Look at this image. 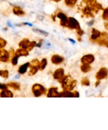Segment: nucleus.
I'll list each match as a JSON object with an SVG mask.
<instances>
[{"label": "nucleus", "mask_w": 108, "mask_h": 130, "mask_svg": "<svg viewBox=\"0 0 108 130\" xmlns=\"http://www.w3.org/2000/svg\"><path fill=\"white\" fill-rule=\"evenodd\" d=\"M62 88L63 90H68V91H72L77 86V81L72 78L71 76L69 75H64L62 78L59 80Z\"/></svg>", "instance_id": "f257e3e1"}, {"label": "nucleus", "mask_w": 108, "mask_h": 130, "mask_svg": "<svg viewBox=\"0 0 108 130\" xmlns=\"http://www.w3.org/2000/svg\"><path fill=\"white\" fill-rule=\"evenodd\" d=\"M32 92L34 97H41L47 93V89L40 84H34L32 86Z\"/></svg>", "instance_id": "f03ea898"}, {"label": "nucleus", "mask_w": 108, "mask_h": 130, "mask_svg": "<svg viewBox=\"0 0 108 130\" xmlns=\"http://www.w3.org/2000/svg\"><path fill=\"white\" fill-rule=\"evenodd\" d=\"M29 71H28V75L29 76H33L39 71V65H40V61L38 59H33L31 62H29Z\"/></svg>", "instance_id": "7ed1b4c3"}, {"label": "nucleus", "mask_w": 108, "mask_h": 130, "mask_svg": "<svg viewBox=\"0 0 108 130\" xmlns=\"http://www.w3.org/2000/svg\"><path fill=\"white\" fill-rule=\"evenodd\" d=\"M56 17H57L60 20V25L63 27H66L67 26V23H68V17L66 16L65 13H63L61 11H57L56 12Z\"/></svg>", "instance_id": "20e7f679"}, {"label": "nucleus", "mask_w": 108, "mask_h": 130, "mask_svg": "<svg viewBox=\"0 0 108 130\" xmlns=\"http://www.w3.org/2000/svg\"><path fill=\"white\" fill-rule=\"evenodd\" d=\"M67 27H69L71 30H77L78 28H80V24H79L77 20H76L75 18L69 17V18H68Z\"/></svg>", "instance_id": "39448f33"}, {"label": "nucleus", "mask_w": 108, "mask_h": 130, "mask_svg": "<svg viewBox=\"0 0 108 130\" xmlns=\"http://www.w3.org/2000/svg\"><path fill=\"white\" fill-rule=\"evenodd\" d=\"M107 34L106 32H101V34H100L99 38H98V40L95 41L98 44V45L100 46H105V47H108V41H107Z\"/></svg>", "instance_id": "423d86ee"}, {"label": "nucleus", "mask_w": 108, "mask_h": 130, "mask_svg": "<svg viewBox=\"0 0 108 130\" xmlns=\"http://www.w3.org/2000/svg\"><path fill=\"white\" fill-rule=\"evenodd\" d=\"M11 59L9 51L5 50V48H0V62H8Z\"/></svg>", "instance_id": "0eeeda50"}, {"label": "nucleus", "mask_w": 108, "mask_h": 130, "mask_svg": "<svg viewBox=\"0 0 108 130\" xmlns=\"http://www.w3.org/2000/svg\"><path fill=\"white\" fill-rule=\"evenodd\" d=\"M82 11H83V15L86 17V18H94L95 13H94V11H92V9L88 5L84 4V7L83 8Z\"/></svg>", "instance_id": "6e6552de"}, {"label": "nucleus", "mask_w": 108, "mask_h": 130, "mask_svg": "<svg viewBox=\"0 0 108 130\" xmlns=\"http://www.w3.org/2000/svg\"><path fill=\"white\" fill-rule=\"evenodd\" d=\"M95 61V56L92 54L85 55L81 58V62L82 63H86V64H92Z\"/></svg>", "instance_id": "1a4fd4ad"}, {"label": "nucleus", "mask_w": 108, "mask_h": 130, "mask_svg": "<svg viewBox=\"0 0 108 130\" xmlns=\"http://www.w3.org/2000/svg\"><path fill=\"white\" fill-rule=\"evenodd\" d=\"M108 70L106 68H101L96 74V78L97 80H102L105 79L107 77Z\"/></svg>", "instance_id": "9d476101"}, {"label": "nucleus", "mask_w": 108, "mask_h": 130, "mask_svg": "<svg viewBox=\"0 0 108 130\" xmlns=\"http://www.w3.org/2000/svg\"><path fill=\"white\" fill-rule=\"evenodd\" d=\"M64 62V57H62V55H53L51 56V62L53 64H56V65H58V64H61Z\"/></svg>", "instance_id": "9b49d317"}, {"label": "nucleus", "mask_w": 108, "mask_h": 130, "mask_svg": "<svg viewBox=\"0 0 108 130\" xmlns=\"http://www.w3.org/2000/svg\"><path fill=\"white\" fill-rule=\"evenodd\" d=\"M63 76H64V70L62 68L57 69V70H55V72L53 73V77L56 80H57V81H59Z\"/></svg>", "instance_id": "f8f14e48"}, {"label": "nucleus", "mask_w": 108, "mask_h": 130, "mask_svg": "<svg viewBox=\"0 0 108 130\" xmlns=\"http://www.w3.org/2000/svg\"><path fill=\"white\" fill-rule=\"evenodd\" d=\"M58 88L56 87V86H53V87H50L48 89V92H47V97L48 98H56L57 97V94H58Z\"/></svg>", "instance_id": "ddd939ff"}, {"label": "nucleus", "mask_w": 108, "mask_h": 130, "mask_svg": "<svg viewBox=\"0 0 108 130\" xmlns=\"http://www.w3.org/2000/svg\"><path fill=\"white\" fill-rule=\"evenodd\" d=\"M100 34H101L100 31H98V30L96 29V28H92V34H91V41L95 42L99 38Z\"/></svg>", "instance_id": "4468645a"}, {"label": "nucleus", "mask_w": 108, "mask_h": 130, "mask_svg": "<svg viewBox=\"0 0 108 130\" xmlns=\"http://www.w3.org/2000/svg\"><path fill=\"white\" fill-rule=\"evenodd\" d=\"M15 55L19 57H21V56L26 57V56H28V55H29V51H27L26 49L20 47V48H18L16 51H15Z\"/></svg>", "instance_id": "2eb2a0df"}, {"label": "nucleus", "mask_w": 108, "mask_h": 130, "mask_svg": "<svg viewBox=\"0 0 108 130\" xmlns=\"http://www.w3.org/2000/svg\"><path fill=\"white\" fill-rule=\"evenodd\" d=\"M57 97L62 98V97H66V98H72L74 97L73 91H68V90H63L61 92H58Z\"/></svg>", "instance_id": "dca6fc26"}, {"label": "nucleus", "mask_w": 108, "mask_h": 130, "mask_svg": "<svg viewBox=\"0 0 108 130\" xmlns=\"http://www.w3.org/2000/svg\"><path fill=\"white\" fill-rule=\"evenodd\" d=\"M29 64H30V62H26V63L22 64L21 66H20V68H19V70H18L19 74L23 75V74L26 73V72L27 71L28 68H29Z\"/></svg>", "instance_id": "f3484780"}, {"label": "nucleus", "mask_w": 108, "mask_h": 130, "mask_svg": "<svg viewBox=\"0 0 108 130\" xmlns=\"http://www.w3.org/2000/svg\"><path fill=\"white\" fill-rule=\"evenodd\" d=\"M12 12L14 13L17 16H24L25 15V11L22 10L21 7L20 6H14L12 8Z\"/></svg>", "instance_id": "a211bd4d"}, {"label": "nucleus", "mask_w": 108, "mask_h": 130, "mask_svg": "<svg viewBox=\"0 0 108 130\" xmlns=\"http://www.w3.org/2000/svg\"><path fill=\"white\" fill-rule=\"evenodd\" d=\"M0 97H2V98H12L13 93L8 89L2 90L1 92H0Z\"/></svg>", "instance_id": "6ab92c4d"}, {"label": "nucleus", "mask_w": 108, "mask_h": 130, "mask_svg": "<svg viewBox=\"0 0 108 130\" xmlns=\"http://www.w3.org/2000/svg\"><path fill=\"white\" fill-rule=\"evenodd\" d=\"M29 43H30V40L27 39V38H25V39L21 40V41L19 43V46H20V47H21V48H24V49H26V50H27V47H28Z\"/></svg>", "instance_id": "aec40b11"}, {"label": "nucleus", "mask_w": 108, "mask_h": 130, "mask_svg": "<svg viewBox=\"0 0 108 130\" xmlns=\"http://www.w3.org/2000/svg\"><path fill=\"white\" fill-rule=\"evenodd\" d=\"M6 85L8 88H12L15 91H20V85L17 82H10V83H7Z\"/></svg>", "instance_id": "412c9836"}, {"label": "nucleus", "mask_w": 108, "mask_h": 130, "mask_svg": "<svg viewBox=\"0 0 108 130\" xmlns=\"http://www.w3.org/2000/svg\"><path fill=\"white\" fill-rule=\"evenodd\" d=\"M80 70L83 73H88L91 70H92V67H91V64H86V63H82L80 67Z\"/></svg>", "instance_id": "4be33fe9"}, {"label": "nucleus", "mask_w": 108, "mask_h": 130, "mask_svg": "<svg viewBox=\"0 0 108 130\" xmlns=\"http://www.w3.org/2000/svg\"><path fill=\"white\" fill-rule=\"evenodd\" d=\"M47 64H48V60H47V58H43L42 60L40 62L39 70H44V69L47 67Z\"/></svg>", "instance_id": "5701e85b"}, {"label": "nucleus", "mask_w": 108, "mask_h": 130, "mask_svg": "<svg viewBox=\"0 0 108 130\" xmlns=\"http://www.w3.org/2000/svg\"><path fill=\"white\" fill-rule=\"evenodd\" d=\"M78 0H64V4L69 7H74Z\"/></svg>", "instance_id": "b1692460"}, {"label": "nucleus", "mask_w": 108, "mask_h": 130, "mask_svg": "<svg viewBox=\"0 0 108 130\" xmlns=\"http://www.w3.org/2000/svg\"><path fill=\"white\" fill-rule=\"evenodd\" d=\"M81 85H82L83 86H89V85H91L90 79H89L87 76H84V77H83L82 80H81Z\"/></svg>", "instance_id": "393cba45"}, {"label": "nucleus", "mask_w": 108, "mask_h": 130, "mask_svg": "<svg viewBox=\"0 0 108 130\" xmlns=\"http://www.w3.org/2000/svg\"><path fill=\"white\" fill-rule=\"evenodd\" d=\"M0 76H2V77L4 78V79H7L9 76V72L8 70H0Z\"/></svg>", "instance_id": "a878e982"}, {"label": "nucleus", "mask_w": 108, "mask_h": 130, "mask_svg": "<svg viewBox=\"0 0 108 130\" xmlns=\"http://www.w3.org/2000/svg\"><path fill=\"white\" fill-rule=\"evenodd\" d=\"M102 18L105 21L108 20V8H105L103 11V14H102Z\"/></svg>", "instance_id": "bb28decb"}, {"label": "nucleus", "mask_w": 108, "mask_h": 130, "mask_svg": "<svg viewBox=\"0 0 108 130\" xmlns=\"http://www.w3.org/2000/svg\"><path fill=\"white\" fill-rule=\"evenodd\" d=\"M19 58H20V57L17 56L16 55H13L12 58H11V61H12V64L14 65V66H15V65H17V63H18V61H19Z\"/></svg>", "instance_id": "cd10ccee"}, {"label": "nucleus", "mask_w": 108, "mask_h": 130, "mask_svg": "<svg viewBox=\"0 0 108 130\" xmlns=\"http://www.w3.org/2000/svg\"><path fill=\"white\" fill-rule=\"evenodd\" d=\"M36 44H37V42H36V41H30L29 45H28V47H27V51L33 50V47H36Z\"/></svg>", "instance_id": "c85d7f7f"}, {"label": "nucleus", "mask_w": 108, "mask_h": 130, "mask_svg": "<svg viewBox=\"0 0 108 130\" xmlns=\"http://www.w3.org/2000/svg\"><path fill=\"white\" fill-rule=\"evenodd\" d=\"M6 41H5V39H3V38L0 37V48H4V47L6 46Z\"/></svg>", "instance_id": "c756f323"}, {"label": "nucleus", "mask_w": 108, "mask_h": 130, "mask_svg": "<svg viewBox=\"0 0 108 130\" xmlns=\"http://www.w3.org/2000/svg\"><path fill=\"white\" fill-rule=\"evenodd\" d=\"M33 31H34L35 32H39V34H42V35H45V36L48 35V32H47L42 31V30H40V29H38V28H33Z\"/></svg>", "instance_id": "7c9ffc66"}, {"label": "nucleus", "mask_w": 108, "mask_h": 130, "mask_svg": "<svg viewBox=\"0 0 108 130\" xmlns=\"http://www.w3.org/2000/svg\"><path fill=\"white\" fill-rule=\"evenodd\" d=\"M76 31H77V35L79 36V37H78V40H79V41H80V40H81V39H80V37H81V36L83 35V34H84V32L83 31L82 29H81V27H80V28H78V29H77V30H76Z\"/></svg>", "instance_id": "2f4dec72"}, {"label": "nucleus", "mask_w": 108, "mask_h": 130, "mask_svg": "<svg viewBox=\"0 0 108 130\" xmlns=\"http://www.w3.org/2000/svg\"><path fill=\"white\" fill-rule=\"evenodd\" d=\"M6 89H8V86L6 85L0 83V90H6Z\"/></svg>", "instance_id": "473e14b6"}, {"label": "nucleus", "mask_w": 108, "mask_h": 130, "mask_svg": "<svg viewBox=\"0 0 108 130\" xmlns=\"http://www.w3.org/2000/svg\"><path fill=\"white\" fill-rule=\"evenodd\" d=\"M9 54H10L11 58H12V57L13 56V55H15V52H14V51H13V49H12V48H11L10 50H9Z\"/></svg>", "instance_id": "72a5a7b5"}, {"label": "nucleus", "mask_w": 108, "mask_h": 130, "mask_svg": "<svg viewBox=\"0 0 108 130\" xmlns=\"http://www.w3.org/2000/svg\"><path fill=\"white\" fill-rule=\"evenodd\" d=\"M73 94H74V98H77L80 96V94H79V92L77 91H73Z\"/></svg>", "instance_id": "f704fd0d"}, {"label": "nucleus", "mask_w": 108, "mask_h": 130, "mask_svg": "<svg viewBox=\"0 0 108 130\" xmlns=\"http://www.w3.org/2000/svg\"><path fill=\"white\" fill-rule=\"evenodd\" d=\"M99 83H100V80H98V81L96 82V86H98V85H99Z\"/></svg>", "instance_id": "c9c22d12"}, {"label": "nucleus", "mask_w": 108, "mask_h": 130, "mask_svg": "<svg viewBox=\"0 0 108 130\" xmlns=\"http://www.w3.org/2000/svg\"><path fill=\"white\" fill-rule=\"evenodd\" d=\"M105 28H108V23L106 21H105Z\"/></svg>", "instance_id": "e433bc0d"}, {"label": "nucleus", "mask_w": 108, "mask_h": 130, "mask_svg": "<svg viewBox=\"0 0 108 130\" xmlns=\"http://www.w3.org/2000/svg\"><path fill=\"white\" fill-rule=\"evenodd\" d=\"M52 1H54V2H59V1H61V0H52Z\"/></svg>", "instance_id": "4c0bfd02"}]
</instances>
